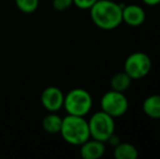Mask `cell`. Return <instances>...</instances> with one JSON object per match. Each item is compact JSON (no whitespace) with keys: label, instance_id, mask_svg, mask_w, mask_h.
Masks as SVG:
<instances>
[{"label":"cell","instance_id":"cell-6","mask_svg":"<svg viewBox=\"0 0 160 159\" xmlns=\"http://www.w3.org/2000/svg\"><path fill=\"white\" fill-rule=\"evenodd\" d=\"M100 107L103 112L112 118H120L127 113L128 109V100L124 93L110 89L105 93L100 99Z\"/></svg>","mask_w":160,"mask_h":159},{"label":"cell","instance_id":"cell-12","mask_svg":"<svg viewBox=\"0 0 160 159\" xmlns=\"http://www.w3.org/2000/svg\"><path fill=\"white\" fill-rule=\"evenodd\" d=\"M62 125V118L56 112H49L42 121V127L47 133L58 134L60 133Z\"/></svg>","mask_w":160,"mask_h":159},{"label":"cell","instance_id":"cell-3","mask_svg":"<svg viewBox=\"0 0 160 159\" xmlns=\"http://www.w3.org/2000/svg\"><path fill=\"white\" fill-rule=\"evenodd\" d=\"M93 107L92 95L84 88H73L64 95L63 108L68 115L85 117Z\"/></svg>","mask_w":160,"mask_h":159},{"label":"cell","instance_id":"cell-4","mask_svg":"<svg viewBox=\"0 0 160 159\" xmlns=\"http://www.w3.org/2000/svg\"><path fill=\"white\" fill-rule=\"evenodd\" d=\"M88 127L92 138L106 143L116 130L114 118L103 112L102 110L97 111L89 118Z\"/></svg>","mask_w":160,"mask_h":159},{"label":"cell","instance_id":"cell-16","mask_svg":"<svg viewBox=\"0 0 160 159\" xmlns=\"http://www.w3.org/2000/svg\"><path fill=\"white\" fill-rule=\"evenodd\" d=\"M97 1L98 0H73V4L82 10H89Z\"/></svg>","mask_w":160,"mask_h":159},{"label":"cell","instance_id":"cell-5","mask_svg":"<svg viewBox=\"0 0 160 159\" xmlns=\"http://www.w3.org/2000/svg\"><path fill=\"white\" fill-rule=\"evenodd\" d=\"M152 59L149 56L142 51L131 53L125 59L123 71L132 80H141L148 75L152 70Z\"/></svg>","mask_w":160,"mask_h":159},{"label":"cell","instance_id":"cell-8","mask_svg":"<svg viewBox=\"0 0 160 159\" xmlns=\"http://www.w3.org/2000/svg\"><path fill=\"white\" fill-rule=\"evenodd\" d=\"M145 20V10L138 4H128L122 8V23L132 27H137L141 26Z\"/></svg>","mask_w":160,"mask_h":159},{"label":"cell","instance_id":"cell-11","mask_svg":"<svg viewBox=\"0 0 160 159\" xmlns=\"http://www.w3.org/2000/svg\"><path fill=\"white\" fill-rule=\"evenodd\" d=\"M113 157L116 159H136L138 157V151L130 143L120 142L117 146H114Z\"/></svg>","mask_w":160,"mask_h":159},{"label":"cell","instance_id":"cell-15","mask_svg":"<svg viewBox=\"0 0 160 159\" xmlns=\"http://www.w3.org/2000/svg\"><path fill=\"white\" fill-rule=\"evenodd\" d=\"M73 4V0H52V7L57 11H65Z\"/></svg>","mask_w":160,"mask_h":159},{"label":"cell","instance_id":"cell-7","mask_svg":"<svg viewBox=\"0 0 160 159\" xmlns=\"http://www.w3.org/2000/svg\"><path fill=\"white\" fill-rule=\"evenodd\" d=\"M64 94L59 87L48 86L42 92L40 102L42 107L49 112H57L63 108Z\"/></svg>","mask_w":160,"mask_h":159},{"label":"cell","instance_id":"cell-9","mask_svg":"<svg viewBox=\"0 0 160 159\" xmlns=\"http://www.w3.org/2000/svg\"><path fill=\"white\" fill-rule=\"evenodd\" d=\"M106 153V145L103 142L88 138L80 145V155L84 159H99Z\"/></svg>","mask_w":160,"mask_h":159},{"label":"cell","instance_id":"cell-2","mask_svg":"<svg viewBox=\"0 0 160 159\" xmlns=\"http://www.w3.org/2000/svg\"><path fill=\"white\" fill-rule=\"evenodd\" d=\"M62 138L72 146H80L88 138H91L88 121L85 117L68 115L62 118L60 130Z\"/></svg>","mask_w":160,"mask_h":159},{"label":"cell","instance_id":"cell-18","mask_svg":"<svg viewBox=\"0 0 160 159\" xmlns=\"http://www.w3.org/2000/svg\"><path fill=\"white\" fill-rule=\"evenodd\" d=\"M142 1L149 7H155L160 4V0H142Z\"/></svg>","mask_w":160,"mask_h":159},{"label":"cell","instance_id":"cell-14","mask_svg":"<svg viewBox=\"0 0 160 159\" xmlns=\"http://www.w3.org/2000/svg\"><path fill=\"white\" fill-rule=\"evenodd\" d=\"M15 6L21 12L31 14L37 10L39 0H15Z\"/></svg>","mask_w":160,"mask_h":159},{"label":"cell","instance_id":"cell-1","mask_svg":"<svg viewBox=\"0 0 160 159\" xmlns=\"http://www.w3.org/2000/svg\"><path fill=\"white\" fill-rule=\"evenodd\" d=\"M124 4L114 0H98L91 9V19L97 27L112 31L122 23V8Z\"/></svg>","mask_w":160,"mask_h":159},{"label":"cell","instance_id":"cell-17","mask_svg":"<svg viewBox=\"0 0 160 159\" xmlns=\"http://www.w3.org/2000/svg\"><path fill=\"white\" fill-rule=\"evenodd\" d=\"M108 142H109L111 145H113V146H117V145H118L121 141H120V137H119V136H117L116 134L113 133L111 136H110V138L108 140Z\"/></svg>","mask_w":160,"mask_h":159},{"label":"cell","instance_id":"cell-13","mask_svg":"<svg viewBox=\"0 0 160 159\" xmlns=\"http://www.w3.org/2000/svg\"><path fill=\"white\" fill-rule=\"evenodd\" d=\"M132 79L124 72H118L112 77L110 81V86L111 89L117 92H121V93H125L128 88H130L131 84H132Z\"/></svg>","mask_w":160,"mask_h":159},{"label":"cell","instance_id":"cell-10","mask_svg":"<svg viewBox=\"0 0 160 159\" xmlns=\"http://www.w3.org/2000/svg\"><path fill=\"white\" fill-rule=\"evenodd\" d=\"M143 111L148 118L154 120L160 119V95H150L143 102Z\"/></svg>","mask_w":160,"mask_h":159}]
</instances>
